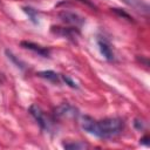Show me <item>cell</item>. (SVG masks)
<instances>
[{"label":"cell","mask_w":150,"mask_h":150,"mask_svg":"<svg viewBox=\"0 0 150 150\" xmlns=\"http://www.w3.org/2000/svg\"><path fill=\"white\" fill-rule=\"evenodd\" d=\"M98 47H100L101 54H102L108 61H112V60H114V53H112L110 46H109L104 40H98Z\"/></svg>","instance_id":"8"},{"label":"cell","mask_w":150,"mask_h":150,"mask_svg":"<svg viewBox=\"0 0 150 150\" xmlns=\"http://www.w3.org/2000/svg\"><path fill=\"white\" fill-rule=\"evenodd\" d=\"M52 32L54 34H57V35H61V36H64V38H68V39H74L80 34L77 28H75V27H67L66 28V27H55V26H53Z\"/></svg>","instance_id":"6"},{"label":"cell","mask_w":150,"mask_h":150,"mask_svg":"<svg viewBox=\"0 0 150 150\" xmlns=\"http://www.w3.org/2000/svg\"><path fill=\"white\" fill-rule=\"evenodd\" d=\"M123 2H125L128 6H130L131 8H134L136 12H138L141 14H144V15L149 14L150 7H149L148 2H145L143 0H123Z\"/></svg>","instance_id":"5"},{"label":"cell","mask_w":150,"mask_h":150,"mask_svg":"<svg viewBox=\"0 0 150 150\" xmlns=\"http://www.w3.org/2000/svg\"><path fill=\"white\" fill-rule=\"evenodd\" d=\"M21 46L23 48H26V49H29V50H33L34 53H38L41 56H45V57L49 56V50L47 48L42 47V46L36 45V43H33V42H29V41H22Z\"/></svg>","instance_id":"7"},{"label":"cell","mask_w":150,"mask_h":150,"mask_svg":"<svg viewBox=\"0 0 150 150\" xmlns=\"http://www.w3.org/2000/svg\"><path fill=\"white\" fill-rule=\"evenodd\" d=\"M148 139H149V137L148 136H144L143 138H141V143H143V144H149V142H148Z\"/></svg>","instance_id":"16"},{"label":"cell","mask_w":150,"mask_h":150,"mask_svg":"<svg viewBox=\"0 0 150 150\" xmlns=\"http://www.w3.org/2000/svg\"><path fill=\"white\" fill-rule=\"evenodd\" d=\"M63 146L66 149H70V150H81V149H87L88 144L83 143V142H71V143H64Z\"/></svg>","instance_id":"11"},{"label":"cell","mask_w":150,"mask_h":150,"mask_svg":"<svg viewBox=\"0 0 150 150\" xmlns=\"http://www.w3.org/2000/svg\"><path fill=\"white\" fill-rule=\"evenodd\" d=\"M36 75L40 76V77H42V79H46V80H48V81H50V82H53V83H59V81H60L59 75H57L55 71H53V70L39 71Z\"/></svg>","instance_id":"9"},{"label":"cell","mask_w":150,"mask_h":150,"mask_svg":"<svg viewBox=\"0 0 150 150\" xmlns=\"http://www.w3.org/2000/svg\"><path fill=\"white\" fill-rule=\"evenodd\" d=\"M29 112L35 118V121L39 123V125L41 127V129H43V130H48L49 129L50 122H49V120L47 118V116L45 115V112L41 110V108L39 105L32 104L29 107Z\"/></svg>","instance_id":"4"},{"label":"cell","mask_w":150,"mask_h":150,"mask_svg":"<svg viewBox=\"0 0 150 150\" xmlns=\"http://www.w3.org/2000/svg\"><path fill=\"white\" fill-rule=\"evenodd\" d=\"M59 18L62 22H64L67 25H70L75 28H79L84 23V18L83 16L79 15L75 12H70V11H61L59 13Z\"/></svg>","instance_id":"2"},{"label":"cell","mask_w":150,"mask_h":150,"mask_svg":"<svg viewBox=\"0 0 150 150\" xmlns=\"http://www.w3.org/2000/svg\"><path fill=\"white\" fill-rule=\"evenodd\" d=\"M22 9H23V12L29 16V19H30L34 23H38V22H39V13H38L36 9H34V8H32V7H23Z\"/></svg>","instance_id":"10"},{"label":"cell","mask_w":150,"mask_h":150,"mask_svg":"<svg viewBox=\"0 0 150 150\" xmlns=\"http://www.w3.org/2000/svg\"><path fill=\"white\" fill-rule=\"evenodd\" d=\"M134 125H135V128H136L137 130H143V129H144V127H145L144 122H143L142 120H139V118H136V120H135Z\"/></svg>","instance_id":"15"},{"label":"cell","mask_w":150,"mask_h":150,"mask_svg":"<svg viewBox=\"0 0 150 150\" xmlns=\"http://www.w3.org/2000/svg\"><path fill=\"white\" fill-rule=\"evenodd\" d=\"M6 55H7V57H8L9 60H12V62H13L18 68H20V69H23V68H25V67H23V63H22L19 59H16V57H15V55H14L11 50L6 49Z\"/></svg>","instance_id":"12"},{"label":"cell","mask_w":150,"mask_h":150,"mask_svg":"<svg viewBox=\"0 0 150 150\" xmlns=\"http://www.w3.org/2000/svg\"><path fill=\"white\" fill-rule=\"evenodd\" d=\"M81 127L87 132L100 137V138H110L118 135L124 127V123L121 118L108 117L100 121L94 120L90 116H83Z\"/></svg>","instance_id":"1"},{"label":"cell","mask_w":150,"mask_h":150,"mask_svg":"<svg viewBox=\"0 0 150 150\" xmlns=\"http://www.w3.org/2000/svg\"><path fill=\"white\" fill-rule=\"evenodd\" d=\"M62 80L66 82V84H68L69 87H71V88H74V89H77L79 88V86L76 84V82L75 81H73L68 75H62Z\"/></svg>","instance_id":"13"},{"label":"cell","mask_w":150,"mask_h":150,"mask_svg":"<svg viewBox=\"0 0 150 150\" xmlns=\"http://www.w3.org/2000/svg\"><path fill=\"white\" fill-rule=\"evenodd\" d=\"M54 115L59 118H76L79 110L69 103H62L54 109Z\"/></svg>","instance_id":"3"},{"label":"cell","mask_w":150,"mask_h":150,"mask_svg":"<svg viewBox=\"0 0 150 150\" xmlns=\"http://www.w3.org/2000/svg\"><path fill=\"white\" fill-rule=\"evenodd\" d=\"M111 11L114 12V13H116V14H118L120 16H123V18H125L127 20H129V21H131V16L128 14V13H125L124 11H122V9H120V8H111Z\"/></svg>","instance_id":"14"}]
</instances>
